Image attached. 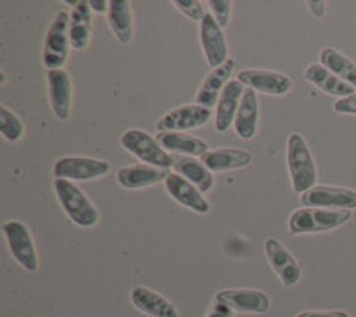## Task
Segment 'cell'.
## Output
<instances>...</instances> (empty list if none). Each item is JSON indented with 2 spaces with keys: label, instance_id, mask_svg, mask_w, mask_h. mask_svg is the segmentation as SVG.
I'll list each match as a JSON object with an SVG mask.
<instances>
[{
  "label": "cell",
  "instance_id": "obj_1",
  "mask_svg": "<svg viewBox=\"0 0 356 317\" xmlns=\"http://www.w3.org/2000/svg\"><path fill=\"white\" fill-rule=\"evenodd\" d=\"M287 164L291 173L292 189L296 193H305L316 186L317 170L314 157L310 154L307 141L301 134L292 132L287 139Z\"/></svg>",
  "mask_w": 356,
  "mask_h": 317
},
{
  "label": "cell",
  "instance_id": "obj_2",
  "mask_svg": "<svg viewBox=\"0 0 356 317\" xmlns=\"http://www.w3.org/2000/svg\"><path fill=\"white\" fill-rule=\"evenodd\" d=\"M54 189L63 211L73 223L82 228H91L100 221V212L91 204V200L86 196L81 187L75 186L72 180L56 179Z\"/></svg>",
  "mask_w": 356,
  "mask_h": 317
},
{
  "label": "cell",
  "instance_id": "obj_3",
  "mask_svg": "<svg viewBox=\"0 0 356 317\" xmlns=\"http://www.w3.org/2000/svg\"><path fill=\"white\" fill-rule=\"evenodd\" d=\"M351 220V211H335V209L303 207L291 214L289 230L291 234H319L335 230Z\"/></svg>",
  "mask_w": 356,
  "mask_h": 317
},
{
  "label": "cell",
  "instance_id": "obj_4",
  "mask_svg": "<svg viewBox=\"0 0 356 317\" xmlns=\"http://www.w3.org/2000/svg\"><path fill=\"white\" fill-rule=\"evenodd\" d=\"M122 147L125 148L129 154L139 158L141 163L150 164V166L161 168V170H168V168L175 166V158L168 154L164 148L161 147V143L155 138H152L148 132L139 131V129H132V131L123 132L120 138Z\"/></svg>",
  "mask_w": 356,
  "mask_h": 317
},
{
  "label": "cell",
  "instance_id": "obj_5",
  "mask_svg": "<svg viewBox=\"0 0 356 317\" xmlns=\"http://www.w3.org/2000/svg\"><path fill=\"white\" fill-rule=\"evenodd\" d=\"M70 47V15L66 11L57 13L50 24L43 45V65L49 70H61L68 61Z\"/></svg>",
  "mask_w": 356,
  "mask_h": 317
},
{
  "label": "cell",
  "instance_id": "obj_6",
  "mask_svg": "<svg viewBox=\"0 0 356 317\" xmlns=\"http://www.w3.org/2000/svg\"><path fill=\"white\" fill-rule=\"evenodd\" d=\"M2 230H4L9 252L15 257V261H17L22 268L27 269V271H38L40 262H38L36 246H34L33 236H31V230L27 228V225L17 220L6 221Z\"/></svg>",
  "mask_w": 356,
  "mask_h": 317
},
{
  "label": "cell",
  "instance_id": "obj_7",
  "mask_svg": "<svg viewBox=\"0 0 356 317\" xmlns=\"http://www.w3.org/2000/svg\"><path fill=\"white\" fill-rule=\"evenodd\" d=\"M111 171L107 161L91 157H63L54 164V177L63 180H95L106 177Z\"/></svg>",
  "mask_w": 356,
  "mask_h": 317
},
{
  "label": "cell",
  "instance_id": "obj_8",
  "mask_svg": "<svg viewBox=\"0 0 356 317\" xmlns=\"http://www.w3.org/2000/svg\"><path fill=\"white\" fill-rule=\"evenodd\" d=\"M212 118V109L191 104V106L177 107L162 116L157 122L159 132H186L191 129H198L209 123Z\"/></svg>",
  "mask_w": 356,
  "mask_h": 317
},
{
  "label": "cell",
  "instance_id": "obj_9",
  "mask_svg": "<svg viewBox=\"0 0 356 317\" xmlns=\"http://www.w3.org/2000/svg\"><path fill=\"white\" fill-rule=\"evenodd\" d=\"M301 202L307 207L353 211L356 209V191L348 187L314 186L305 195H301Z\"/></svg>",
  "mask_w": 356,
  "mask_h": 317
},
{
  "label": "cell",
  "instance_id": "obj_10",
  "mask_svg": "<svg viewBox=\"0 0 356 317\" xmlns=\"http://www.w3.org/2000/svg\"><path fill=\"white\" fill-rule=\"evenodd\" d=\"M200 41H202L203 52H205L207 63L212 70L225 65L230 59L228 57V45L222 34L221 25L216 22L212 13H207L203 22L200 24Z\"/></svg>",
  "mask_w": 356,
  "mask_h": 317
},
{
  "label": "cell",
  "instance_id": "obj_11",
  "mask_svg": "<svg viewBox=\"0 0 356 317\" xmlns=\"http://www.w3.org/2000/svg\"><path fill=\"white\" fill-rule=\"evenodd\" d=\"M264 250H266V257L271 268L275 269L276 277L280 278V282L285 285V287H292L300 282L301 278V269L300 264L296 262V259L292 257V253L285 248L284 244L280 243L275 237H269L264 244Z\"/></svg>",
  "mask_w": 356,
  "mask_h": 317
},
{
  "label": "cell",
  "instance_id": "obj_12",
  "mask_svg": "<svg viewBox=\"0 0 356 317\" xmlns=\"http://www.w3.org/2000/svg\"><path fill=\"white\" fill-rule=\"evenodd\" d=\"M237 81L246 86L248 90L275 95V97L287 95L292 88L291 77L284 74H276V72H269V70H243Z\"/></svg>",
  "mask_w": 356,
  "mask_h": 317
},
{
  "label": "cell",
  "instance_id": "obj_13",
  "mask_svg": "<svg viewBox=\"0 0 356 317\" xmlns=\"http://www.w3.org/2000/svg\"><path fill=\"white\" fill-rule=\"evenodd\" d=\"M216 301L225 303L234 312L246 314H266L271 309V300L262 291L253 289H227L219 291Z\"/></svg>",
  "mask_w": 356,
  "mask_h": 317
},
{
  "label": "cell",
  "instance_id": "obj_14",
  "mask_svg": "<svg viewBox=\"0 0 356 317\" xmlns=\"http://www.w3.org/2000/svg\"><path fill=\"white\" fill-rule=\"evenodd\" d=\"M49 98L54 116L66 122L72 114V79L66 70H50L49 72Z\"/></svg>",
  "mask_w": 356,
  "mask_h": 317
},
{
  "label": "cell",
  "instance_id": "obj_15",
  "mask_svg": "<svg viewBox=\"0 0 356 317\" xmlns=\"http://www.w3.org/2000/svg\"><path fill=\"white\" fill-rule=\"evenodd\" d=\"M164 184H166L168 195L177 200L180 205L198 212V214H209L211 212V205L205 200L203 193L178 173H170Z\"/></svg>",
  "mask_w": 356,
  "mask_h": 317
},
{
  "label": "cell",
  "instance_id": "obj_16",
  "mask_svg": "<svg viewBox=\"0 0 356 317\" xmlns=\"http://www.w3.org/2000/svg\"><path fill=\"white\" fill-rule=\"evenodd\" d=\"M234 70H235L234 59H228L225 65L211 70L209 75L205 77V81H203L202 86H200L198 93H196V104L203 107H209V109L218 106L219 97H221L222 90H225V88L228 86V82H230Z\"/></svg>",
  "mask_w": 356,
  "mask_h": 317
},
{
  "label": "cell",
  "instance_id": "obj_17",
  "mask_svg": "<svg viewBox=\"0 0 356 317\" xmlns=\"http://www.w3.org/2000/svg\"><path fill=\"white\" fill-rule=\"evenodd\" d=\"M168 170L150 166V164H134L118 170L116 180L125 189H143L159 182H166Z\"/></svg>",
  "mask_w": 356,
  "mask_h": 317
},
{
  "label": "cell",
  "instance_id": "obj_18",
  "mask_svg": "<svg viewBox=\"0 0 356 317\" xmlns=\"http://www.w3.org/2000/svg\"><path fill=\"white\" fill-rule=\"evenodd\" d=\"M244 91L246 90H244V86L239 81H230L227 88L222 90L221 97L218 100V107H216V131L227 132L230 125H234Z\"/></svg>",
  "mask_w": 356,
  "mask_h": 317
},
{
  "label": "cell",
  "instance_id": "obj_19",
  "mask_svg": "<svg viewBox=\"0 0 356 317\" xmlns=\"http://www.w3.org/2000/svg\"><path fill=\"white\" fill-rule=\"evenodd\" d=\"M130 301H132V305L139 312L146 314V316L180 317L178 316V310L175 309V305L170 300H166L162 294L155 293V291L148 289V287H143V285L134 287L132 293H130Z\"/></svg>",
  "mask_w": 356,
  "mask_h": 317
},
{
  "label": "cell",
  "instance_id": "obj_20",
  "mask_svg": "<svg viewBox=\"0 0 356 317\" xmlns=\"http://www.w3.org/2000/svg\"><path fill=\"white\" fill-rule=\"evenodd\" d=\"M251 161H253V157H251L250 152L235 150V148H216V150H209L202 157V163L212 173L241 170V168L250 166Z\"/></svg>",
  "mask_w": 356,
  "mask_h": 317
},
{
  "label": "cell",
  "instance_id": "obj_21",
  "mask_svg": "<svg viewBox=\"0 0 356 317\" xmlns=\"http://www.w3.org/2000/svg\"><path fill=\"white\" fill-rule=\"evenodd\" d=\"M91 33H93V18H91V8L89 2L81 0L72 11L70 17V41L72 49L86 50L91 41Z\"/></svg>",
  "mask_w": 356,
  "mask_h": 317
},
{
  "label": "cell",
  "instance_id": "obj_22",
  "mask_svg": "<svg viewBox=\"0 0 356 317\" xmlns=\"http://www.w3.org/2000/svg\"><path fill=\"white\" fill-rule=\"evenodd\" d=\"M157 141L166 152H177L184 157H203L209 152V145L203 139L184 132H159Z\"/></svg>",
  "mask_w": 356,
  "mask_h": 317
},
{
  "label": "cell",
  "instance_id": "obj_23",
  "mask_svg": "<svg viewBox=\"0 0 356 317\" xmlns=\"http://www.w3.org/2000/svg\"><path fill=\"white\" fill-rule=\"evenodd\" d=\"M305 79H307L310 84L317 86L321 91L333 95V97L346 98L356 93V90L353 86L346 84L344 81H340L337 75H333L332 72H330L328 68H324L323 65L307 66V70H305Z\"/></svg>",
  "mask_w": 356,
  "mask_h": 317
},
{
  "label": "cell",
  "instance_id": "obj_24",
  "mask_svg": "<svg viewBox=\"0 0 356 317\" xmlns=\"http://www.w3.org/2000/svg\"><path fill=\"white\" fill-rule=\"evenodd\" d=\"M257 123H259V100L253 90H246L241 100L239 111L235 116V132L241 139H253L257 134Z\"/></svg>",
  "mask_w": 356,
  "mask_h": 317
},
{
  "label": "cell",
  "instance_id": "obj_25",
  "mask_svg": "<svg viewBox=\"0 0 356 317\" xmlns=\"http://www.w3.org/2000/svg\"><path fill=\"white\" fill-rule=\"evenodd\" d=\"M175 173L191 182L195 187H198L202 193H209L214 187V177L212 171L200 163L195 157H177L175 158Z\"/></svg>",
  "mask_w": 356,
  "mask_h": 317
},
{
  "label": "cell",
  "instance_id": "obj_26",
  "mask_svg": "<svg viewBox=\"0 0 356 317\" xmlns=\"http://www.w3.org/2000/svg\"><path fill=\"white\" fill-rule=\"evenodd\" d=\"M109 27L116 40L123 45H129L134 38V22H132V8L127 0H113L109 2Z\"/></svg>",
  "mask_w": 356,
  "mask_h": 317
},
{
  "label": "cell",
  "instance_id": "obj_27",
  "mask_svg": "<svg viewBox=\"0 0 356 317\" xmlns=\"http://www.w3.org/2000/svg\"><path fill=\"white\" fill-rule=\"evenodd\" d=\"M319 59L324 68H328L340 81H344L346 84L353 86L356 90V65L351 59L342 56L339 50L332 49V47H326V49L321 50Z\"/></svg>",
  "mask_w": 356,
  "mask_h": 317
},
{
  "label": "cell",
  "instance_id": "obj_28",
  "mask_svg": "<svg viewBox=\"0 0 356 317\" xmlns=\"http://www.w3.org/2000/svg\"><path fill=\"white\" fill-rule=\"evenodd\" d=\"M0 132L11 143L20 141L24 138V123L6 106H0Z\"/></svg>",
  "mask_w": 356,
  "mask_h": 317
},
{
  "label": "cell",
  "instance_id": "obj_29",
  "mask_svg": "<svg viewBox=\"0 0 356 317\" xmlns=\"http://www.w3.org/2000/svg\"><path fill=\"white\" fill-rule=\"evenodd\" d=\"M175 8L178 9L180 13H184L187 18H191V20L195 22H200L202 24L203 18H205V6H203V2H198V0H177V2H173Z\"/></svg>",
  "mask_w": 356,
  "mask_h": 317
},
{
  "label": "cell",
  "instance_id": "obj_30",
  "mask_svg": "<svg viewBox=\"0 0 356 317\" xmlns=\"http://www.w3.org/2000/svg\"><path fill=\"white\" fill-rule=\"evenodd\" d=\"M209 6H211L212 17L221 25V29L227 27L228 22H230L232 2H228V0H209Z\"/></svg>",
  "mask_w": 356,
  "mask_h": 317
},
{
  "label": "cell",
  "instance_id": "obj_31",
  "mask_svg": "<svg viewBox=\"0 0 356 317\" xmlns=\"http://www.w3.org/2000/svg\"><path fill=\"white\" fill-rule=\"evenodd\" d=\"M333 111L339 114H356V93L351 97L339 98L333 106Z\"/></svg>",
  "mask_w": 356,
  "mask_h": 317
},
{
  "label": "cell",
  "instance_id": "obj_32",
  "mask_svg": "<svg viewBox=\"0 0 356 317\" xmlns=\"http://www.w3.org/2000/svg\"><path fill=\"white\" fill-rule=\"evenodd\" d=\"M207 317H234V310L225 305V303L216 301L211 310H209V314H207Z\"/></svg>",
  "mask_w": 356,
  "mask_h": 317
},
{
  "label": "cell",
  "instance_id": "obj_33",
  "mask_svg": "<svg viewBox=\"0 0 356 317\" xmlns=\"http://www.w3.org/2000/svg\"><path fill=\"white\" fill-rule=\"evenodd\" d=\"M296 317H349L346 312H339V310H326V312H303L298 314Z\"/></svg>",
  "mask_w": 356,
  "mask_h": 317
},
{
  "label": "cell",
  "instance_id": "obj_34",
  "mask_svg": "<svg viewBox=\"0 0 356 317\" xmlns=\"http://www.w3.org/2000/svg\"><path fill=\"white\" fill-rule=\"evenodd\" d=\"M307 4L314 17H317V18L324 17V13H326V2H312L310 0V2H307Z\"/></svg>",
  "mask_w": 356,
  "mask_h": 317
},
{
  "label": "cell",
  "instance_id": "obj_35",
  "mask_svg": "<svg viewBox=\"0 0 356 317\" xmlns=\"http://www.w3.org/2000/svg\"><path fill=\"white\" fill-rule=\"evenodd\" d=\"M89 8L95 13H109V2H106V0H89Z\"/></svg>",
  "mask_w": 356,
  "mask_h": 317
}]
</instances>
